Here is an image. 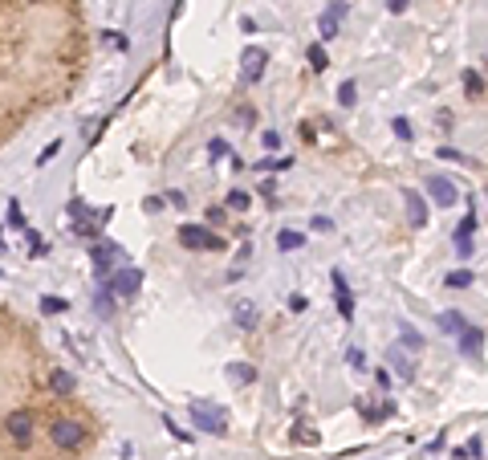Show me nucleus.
Wrapping results in <instances>:
<instances>
[{
    "instance_id": "obj_35",
    "label": "nucleus",
    "mask_w": 488,
    "mask_h": 460,
    "mask_svg": "<svg viewBox=\"0 0 488 460\" xmlns=\"http://www.w3.org/2000/svg\"><path fill=\"white\" fill-rule=\"evenodd\" d=\"M407 4H411V0H387V8H391V13H407Z\"/></svg>"
},
{
    "instance_id": "obj_6",
    "label": "nucleus",
    "mask_w": 488,
    "mask_h": 460,
    "mask_svg": "<svg viewBox=\"0 0 488 460\" xmlns=\"http://www.w3.org/2000/svg\"><path fill=\"white\" fill-rule=\"evenodd\" d=\"M179 244H187V248H220V237H212L208 228H200V224H184L179 228Z\"/></svg>"
},
{
    "instance_id": "obj_11",
    "label": "nucleus",
    "mask_w": 488,
    "mask_h": 460,
    "mask_svg": "<svg viewBox=\"0 0 488 460\" xmlns=\"http://www.w3.org/2000/svg\"><path fill=\"white\" fill-rule=\"evenodd\" d=\"M334 293H338V314L350 322V318H354V297H350V285H346L342 273H334Z\"/></svg>"
},
{
    "instance_id": "obj_3",
    "label": "nucleus",
    "mask_w": 488,
    "mask_h": 460,
    "mask_svg": "<svg viewBox=\"0 0 488 460\" xmlns=\"http://www.w3.org/2000/svg\"><path fill=\"white\" fill-rule=\"evenodd\" d=\"M33 424H37V420H33V412H29V408H21V412H13L8 415V420H4V432H8V440H17V444H29V440H33Z\"/></svg>"
},
{
    "instance_id": "obj_10",
    "label": "nucleus",
    "mask_w": 488,
    "mask_h": 460,
    "mask_svg": "<svg viewBox=\"0 0 488 460\" xmlns=\"http://www.w3.org/2000/svg\"><path fill=\"white\" fill-rule=\"evenodd\" d=\"M472 232H476V216L468 212V216L460 220V228H456V253H460V257H472Z\"/></svg>"
},
{
    "instance_id": "obj_20",
    "label": "nucleus",
    "mask_w": 488,
    "mask_h": 460,
    "mask_svg": "<svg viewBox=\"0 0 488 460\" xmlns=\"http://www.w3.org/2000/svg\"><path fill=\"white\" fill-rule=\"evenodd\" d=\"M249 204H253V195H249V192H240V188H232V192H228V208H232V212H244Z\"/></svg>"
},
{
    "instance_id": "obj_17",
    "label": "nucleus",
    "mask_w": 488,
    "mask_h": 460,
    "mask_svg": "<svg viewBox=\"0 0 488 460\" xmlns=\"http://www.w3.org/2000/svg\"><path fill=\"white\" fill-rule=\"evenodd\" d=\"M49 383H53L57 395H70V391H73V375H70V371H53V375H49Z\"/></svg>"
},
{
    "instance_id": "obj_1",
    "label": "nucleus",
    "mask_w": 488,
    "mask_h": 460,
    "mask_svg": "<svg viewBox=\"0 0 488 460\" xmlns=\"http://www.w3.org/2000/svg\"><path fill=\"white\" fill-rule=\"evenodd\" d=\"M49 440H53L61 452H73V448H82L86 428H82L77 420H53V424H49Z\"/></svg>"
},
{
    "instance_id": "obj_27",
    "label": "nucleus",
    "mask_w": 488,
    "mask_h": 460,
    "mask_svg": "<svg viewBox=\"0 0 488 460\" xmlns=\"http://www.w3.org/2000/svg\"><path fill=\"white\" fill-rule=\"evenodd\" d=\"M208 155H212V159H224V155H228V143H224V139H212Z\"/></svg>"
},
{
    "instance_id": "obj_26",
    "label": "nucleus",
    "mask_w": 488,
    "mask_h": 460,
    "mask_svg": "<svg viewBox=\"0 0 488 460\" xmlns=\"http://www.w3.org/2000/svg\"><path fill=\"white\" fill-rule=\"evenodd\" d=\"M228 375H232L236 383H249V379H253L256 371H253V366H232V371H228Z\"/></svg>"
},
{
    "instance_id": "obj_29",
    "label": "nucleus",
    "mask_w": 488,
    "mask_h": 460,
    "mask_svg": "<svg viewBox=\"0 0 488 460\" xmlns=\"http://www.w3.org/2000/svg\"><path fill=\"white\" fill-rule=\"evenodd\" d=\"M309 228H313V232H334V220H330V216H313Z\"/></svg>"
},
{
    "instance_id": "obj_28",
    "label": "nucleus",
    "mask_w": 488,
    "mask_h": 460,
    "mask_svg": "<svg viewBox=\"0 0 488 460\" xmlns=\"http://www.w3.org/2000/svg\"><path fill=\"white\" fill-rule=\"evenodd\" d=\"M391 131H395L399 139H411V122H407V119H395V122H391Z\"/></svg>"
},
{
    "instance_id": "obj_12",
    "label": "nucleus",
    "mask_w": 488,
    "mask_h": 460,
    "mask_svg": "<svg viewBox=\"0 0 488 460\" xmlns=\"http://www.w3.org/2000/svg\"><path fill=\"white\" fill-rule=\"evenodd\" d=\"M464 330H468V322L460 310H443L440 314V334H464Z\"/></svg>"
},
{
    "instance_id": "obj_30",
    "label": "nucleus",
    "mask_w": 488,
    "mask_h": 460,
    "mask_svg": "<svg viewBox=\"0 0 488 460\" xmlns=\"http://www.w3.org/2000/svg\"><path fill=\"white\" fill-rule=\"evenodd\" d=\"M260 143L269 147V151H277V147H281V135H277V131H265V135H260Z\"/></svg>"
},
{
    "instance_id": "obj_32",
    "label": "nucleus",
    "mask_w": 488,
    "mask_h": 460,
    "mask_svg": "<svg viewBox=\"0 0 488 460\" xmlns=\"http://www.w3.org/2000/svg\"><path fill=\"white\" fill-rule=\"evenodd\" d=\"M224 216H228V208H208V224H220Z\"/></svg>"
},
{
    "instance_id": "obj_7",
    "label": "nucleus",
    "mask_w": 488,
    "mask_h": 460,
    "mask_svg": "<svg viewBox=\"0 0 488 460\" xmlns=\"http://www.w3.org/2000/svg\"><path fill=\"white\" fill-rule=\"evenodd\" d=\"M240 66H244V77L249 82H260V73H265V66H269V53L260 45H249L244 53H240Z\"/></svg>"
},
{
    "instance_id": "obj_8",
    "label": "nucleus",
    "mask_w": 488,
    "mask_h": 460,
    "mask_svg": "<svg viewBox=\"0 0 488 460\" xmlns=\"http://www.w3.org/2000/svg\"><path fill=\"white\" fill-rule=\"evenodd\" d=\"M342 17H346V4H330L322 13V21H318V29H322V41H334L338 37V24H342Z\"/></svg>"
},
{
    "instance_id": "obj_15",
    "label": "nucleus",
    "mask_w": 488,
    "mask_h": 460,
    "mask_svg": "<svg viewBox=\"0 0 488 460\" xmlns=\"http://www.w3.org/2000/svg\"><path fill=\"white\" fill-rule=\"evenodd\" d=\"M480 346H485V330L468 326L464 334H460V350H464V355H480Z\"/></svg>"
},
{
    "instance_id": "obj_19",
    "label": "nucleus",
    "mask_w": 488,
    "mask_h": 460,
    "mask_svg": "<svg viewBox=\"0 0 488 460\" xmlns=\"http://www.w3.org/2000/svg\"><path fill=\"white\" fill-rule=\"evenodd\" d=\"M443 281H448V290H468V285H472V273H468V269H456V273H448Z\"/></svg>"
},
{
    "instance_id": "obj_34",
    "label": "nucleus",
    "mask_w": 488,
    "mask_h": 460,
    "mask_svg": "<svg viewBox=\"0 0 488 460\" xmlns=\"http://www.w3.org/2000/svg\"><path fill=\"white\" fill-rule=\"evenodd\" d=\"M57 151H61V143H49L45 151H41V163H49V159H53V155H57Z\"/></svg>"
},
{
    "instance_id": "obj_31",
    "label": "nucleus",
    "mask_w": 488,
    "mask_h": 460,
    "mask_svg": "<svg viewBox=\"0 0 488 460\" xmlns=\"http://www.w3.org/2000/svg\"><path fill=\"white\" fill-rule=\"evenodd\" d=\"M8 220H13V224H17V228H21V224H24V216H21V204H17V200H13V204H8Z\"/></svg>"
},
{
    "instance_id": "obj_22",
    "label": "nucleus",
    "mask_w": 488,
    "mask_h": 460,
    "mask_svg": "<svg viewBox=\"0 0 488 460\" xmlns=\"http://www.w3.org/2000/svg\"><path fill=\"white\" fill-rule=\"evenodd\" d=\"M354 98H358V86H354V82H342V86H338V102H342V106H354Z\"/></svg>"
},
{
    "instance_id": "obj_14",
    "label": "nucleus",
    "mask_w": 488,
    "mask_h": 460,
    "mask_svg": "<svg viewBox=\"0 0 488 460\" xmlns=\"http://www.w3.org/2000/svg\"><path fill=\"white\" fill-rule=\"evenodd\" d=\"M90 261L98 269H106V261H122V248H118V244H94V253H90Z\"/></svg>"
},
{
    "instance_id": "obj_9",
    "label": "nucleus",
    "mask_w": 488,
    "mask_h": 460,
    "mask_svg": "<svg viewBox=\"0 0 488 460\" xmlns=\"http://www.w3.org/2000/svg\"><path fill=\"white\" fill-rule=\"evenodd\" d=\"M407 220H411V228H427V200L419 192H407Z\"/></svg>"
},
{
    "instance_id": "obj_23",
    "label": "nucleus",
    "mask_w": 488,
    "mask_h": 460,
    "mask_svg": "<svg viewBox=\"0 0 488 460\" xmlns=\"http://www.w3.org/2000/svg\"><path fill=\"white\" fill-rule=\"evenodd\" d=\"M464 90H468V94H480V90H485V77H480L476 70H468L464 73Z\"/></svg>"
},
{
    "instance_id": "obj_4",
    "label": "nucleus",
    "mask_w": 488,
    "mask_h": 460,
    "mask_svg": "<svg viewBox=\"0 0 488 460\" xmlns=\"http://www.w3.org/2000/svg\"><path fill=\"white\" fill-rule=\"evenodd\" d=\"M427 195H431L440 208H452V204H460V192H456V184H452L448 175H431V179H427Z\"/></svg>"
},
{
    "instance_id": "obj_5",
    "label": "nucleus",
    "mask_w": 488,
    "mask_h": 460,
    "mask_svg": "<svg viewBox=\"0 0 488 460\" xmlns=\"http://www.w3.org/2000/svg\"><path fill=\"white\" fill-rule=\"evenodd\" d=\"M139 285H142V273L139 269H118L114 277H110V293H114V297H135V293H139Z\"/></svg>"
},
{
    "instance_id": "obj_2",
    "label": "nucleus",
    "mask_w": 488,
    "mask_h": 460,
    "mask_svg": "<svg viewBox=\"0 0 488 460\" xmlns=\"http://www.w3.org/2000/svg\"><path fill=\"white\" fill-rule=\"evenodd\" d=\"M191 420H195V428H204V432H216V436H224V412L220 408H212V403H204V399H195L191 403Z\"/></svg>"
},
{
    "instance_id": "obj_13",
    "label": "nucleus",
    "mask_w": 488,
    "mask_h": 460,
    "mask_svg": "<svg viewBox=\"0 0 488 460\" xmlns=\"http://www.w3.org/2000/svg\"><path fill=\"white\" fill-rule=\"evenodd\" d=\"M387 359H391V366H395V375H399V379H407V383L415 379V363H411L407 355H403V346H395V350H391Z\"/></svg>"
},
{
    "instance_id": "obj_33",
    "label": "nucleus",
    "mask_w": 488,
    "mask_h": 460,
    "mask_svg": "<svg viewBox=\"0 0 488 460\" xmlns=\"http://www.w3.org/2000/svg\"><path fill=\"white\" fill-rule=\"evenodd\" d=\"M167 204H175V208H184V204H187V195H184V192H167Z\"/></svg>"
},
{
    "instance_id": "obj_16",
    "label": "nucleus",
    "mask_w": 488,
    "mask_h": 460,
    "mask_svg": "<svg viewBox=\"0 0 488 460\" xmlns=\"http://www.w3.org/2000/svg\"><path fill=\"white\" fill-rule=\"evenodd\" d=\"M302 244H305V232H297V228L277 232V248H285V253H293V248H302Z\"/></svg>"
},
{
    "instance_id": "obj_21",
    "label": "nucleus",
    "mask_w": 488,
    "mask_h": 460,
    "mask_svg": "<svg viewBox=\"0 0 488 460\" xmlns=\"http://www.w3.org/2000/svg\"><path fill=\"white\" fill-rule=\"evenodd\" d=\"M309 66H313L318 73H322L325 66H330V57H325V49H322V45H309Z\"/></svg>"
},
{
    "instance_id": "obj_18",
    "label": "nucleus",
    "mask_w": 488,
    "mask_h": 460,
    "mask_svg": "<svg viewBox=\"0 0 488 460\" xmlns=\"http://www.w3.org/2000/svg\"><path fill=\"white\" fill-rule=\"evenodd\" d=\"M399 346H403V350H423L427 342H423V334H415L411 326H403V339H399Z\"/></svg>"
},
{
    "instance_id": "obj_36",
    "label": "nucleus",
    "mask_w": 488,
    "mask_h": 460,
    "mask_svg": "<svg viewBox=\"0 0 488 460\" xmlns=\"http://www.w3.org/2000/svg\"><path fill=\"white\" fill-rule=\"evenodd\" d=\"M0 253H4V237H0Z\"/></svg>"
},
{
    "instance_id": "obj_24",
    "label": "nucleus",
    "mask_w": 488,
    "mask_h": 460,
    "mask_svg": "<svg viewBox=\"0 0 488 460\" xmlns=\"http://www.w3.org/2000/svg\"><path fill=\"white\" fill-rule=\"evenodd\" d=\"M236 322L253 330V326H256V310H253V306H236Z\"/></svg>"
},
{
    "instance_id": "obj_37",
    "label": "nucleus",
    "mask_w": 488,
    "mask_h": 460,
    "mask_svg": "<svg viewBox=\"0 0 488 460\" xmlns=\"http://www.w3.org/2000/svg\"><path fill=\"white\" fill-rule=\"evenodd\" d=\"M24 4H37V0H24Z\"/></svg>"
},
{
    "instance_id": "obj_25",
    "label": "nucleus",
    "mask_w": 488,
    "mask_h": 460,
    "mask_svg": "<svg viewBox=\"0 0 488 460\" xmlns=\"http://www.w3.org/2000/svg\"><path fill=\"white\" fill-rule=\"evenodd\" d=\"M41 310H45V314H61L66 302H61V297H41Z\"/></svg>"
}]
</instances>
